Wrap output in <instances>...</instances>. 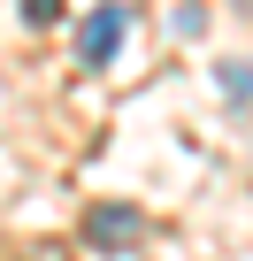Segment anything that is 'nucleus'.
Segmentation results:
<instances>
[{"mask_svg":"<svg viewBox=\"0 0 253 261\" xmlns=\"http://www.w3.org/2000/svg\"><path fill=\"white\" fill-rule=\"evenodd\" d=\"M123 31H131V8H123V0L92 8V16H85V31H77V54H85V69H107V62H115V46H123Z\"/></svg>","mask_w":253,"mask_h":261,"instance_id":"nucleus-1","label":"nucleus"},{"mask_svg":"<svg viewBox=\"0 0 253 261\" xmlns=\"http://www.w3.org/2000/svg\"><path fill=\"white\" fill-rule=\"evenodd\" d=\"M131 238H138V215H123V207L92 215V246H131Z\"/></svg>","mask_w":253,"mask_h":261,"instance_id":"nucleus-2","label":"nucleus"},{"mask_svg":"<svg viewBox=\"0 0 253 261\" xmlns=\"http://www.w3.org/2000/svg\"><path fill=\"white\" fill-rule=\"evenodd\" d=\"M222 85H230V100H253V69L245 62H222Z\"/></svg>","mask_w":253,"mask_h":261,"instance_id":"nucleus-3","label":"nucleus"},{"mask_svg":"<svg viewBox=\"0 0 253 261\" xmlns=\"http://www.w3.org/2000/svg\"><path fill=\"white\" fill-rule=\"evenodd\" d=\"M23 16H31V23H54V16H62V0H23Z\"/></svg>","mask_w":253,"mask_h":261,"instance_id":"nucleus-4","label":"nucleus"},{"mask_svg":"<svg viewBox=\"0 0 253 261\" xmlns=\"http://www.w3.org/2000/svg\"><path fill=\"white\" fill-rule=\"evenodd\" d=\"M238 8H245V16H253V0H238Z\"/></svg>","mask_w":253,"mask_h":261,"instance_id":"nucleus-5","label":"nucleus"}]
</instances>
